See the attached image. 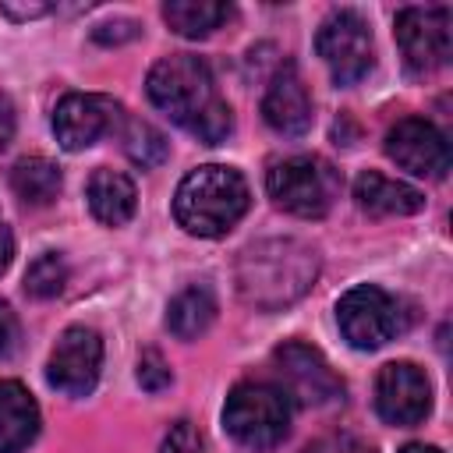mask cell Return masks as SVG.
I'll return each instance as SVG.
<instances>
[{
  "mask_svg": "<svg viewBox=\"0 0 453 453\" xmlns=\"http://www.w3.org/2000/svg\"><path fill=\"white\" fill-rule=\"evenodd\" d=\"M145 92L173 124L205 145H219L234 131L230 103L216 92L209 64L195 53H170L156 60L145 78Z\"/></svg>",
  "mask_w": 453,
  "mask_h": 453,
  "instance_id": "obj_1",
  "label": "cell"
},
{
  "mask_svg": "<svg viewBox=\"0 0 453 453\" xmlns=\"http://www.w3.org/2000/svg\"><path fill=\"white\" fill-rule=\"evenodd\" d=\"M319 276V255L297 237H265L237 255L234 280L241 297L258 311H280L304 297Z\"/></svg>",
  "mask_w": 453,
  "mask_h": 453,
  "instance_id": "obj_2",
  "label": "cell"
},
{
  "mask_svg": "<svg viewBox=\"0 0 453 453\" xmlns=\"http://www.w3.org/2000/svg\"><path fill=\"white\" fill-rule=\"evenodd\" d=\"M251 191L234 166H198L191 170L173 195V219L195 237H223L248 212Z\"/></svg>",
  "mask_w": 453,
  "mask_h": 453,
  "instance_id": "obj_3",
  "label": "cell"
},
{
  "mask_svg": "<svg viewBox=\"0 0 453 453\" xmlns=\"http://www.w3.org/2000/svg\"><path fill=\"white\" fill-rule=\"evenodd\" d=\"M290 396L273 382H241L223 403L226 432L248 449H273L290 432Z\"/></svg>",
  "mask_w": 453,
  "mask_h": 453,
  "instance_id": "obj_4",
  "label": "cell"
},
{
  "mask_svg": "<svg viewBox=\"0 0 453 453\" xmlns=\"http://www.w3.org/2000/svg\"><path fill=\"white\" fill-rule=\"evenodd\" d=\"M265 188L283 212L301 219H322L340 198L343 177L322 156H287L269 170Z\"/></svg>",
  "mask_w": 453,
  "mask_h": 453,
  "instance_id": "obj_5",
  "label": "cell"
},
{
  "mask_svg": "<svg viewBox=\"0 0 453 453\" xmlns=\"http://www.w3.org/2000/svg\"><path fill=\"white\" fill-rule=\"evenodd\" d=\"M396 46L403 64L414 74H428L449 64L453 57V11L446 4L432 7H403L396 14Z\"/></svg>",
  "mask_w": 453,
  "mask_h": 453,
  "instance_id": "obj_6",
  "label": "cell"
},
{
  "mask_svg": "<svg viewBox=\"0 0 453 453\" xmlns=\"http://www.w3.org/2000/svg\"><path fill=\"white\" fill-rule=\"evenodd\" d=\"M315 50L326 60L329 74L336 85H354L361 81L372 64H375V46H372V28L357 11H333L315 35Z\"/></svg>",
  "mask_w": 453,
  "mask_h": 453,
  "instance_id": "obj_7",
  "label": "cell"
},
{
  "mask_svg": "<svg viewBox=\"0 0 453 453\" xmlns=\"http://www.w3.org/2000/svg\"><path fill=\"white\" fill-rule=\"evenodd\" d=\"M336 322L350 347L375 350L386 340H393V333L400 329V308H396V297H389L382 287L361 283L340 297Z\"/></svg>",
  "mask_w": 453,
  "mask_h": 453,
  "instance_id": "obj_8",
  "label": "cell"
},
{
  "mask_svg": "<svg viewBox=\"0 0 453 453\" xmlns=\"http://www.w3.org/2000/svg\"><path fill=\"white\" fill-rule=\"evenodd\" d=\"M273 357H276L283 393L290 396V403L297 400L301 407H329V403L343 400V382L329 368L322 350H315L301 340H290V343L276 347Z\"/></svg>",
  "mask_w": 453,
  "mask_h": 453,
  "instance_id": "obj_9",
  "label": "cell"
},
{
  "mask_svg": "<svg viewBox=\"0 0 453 453\" xmlns=\"http://www.w3.org/2000/svg\"><path fill=\"white\" fill-rule=\"evenodd\" d=\"M386 156L400 170H407L414 177L442 180L449 173V142L425 117H403V120H396L386 131Z\"/></svg>",
  "mask_w": 453,
  "mask_h": 453,
  "instance_id": "obj_10",
  "label": "cell"
},
{
  "mask_svg": "<svg viewBox=\"0 0 453 453\" xmlns=\"http://www.w3.org/2000/svg\"><path fill=\"white\" fill-rule=\"evenodd\" d=\"M124 120V110L117 99L99 92H67L53 110V134L67 152L88 149L103 134L117 131Z\"/></svg>",
  "mask_w": 453,
  "mask_h": 453,
  "instance_id": "obj_11",
  "label": "cell"
},
{
  "mask_svg": "<svg viewBox=\"0 0 453 453\" xmlns=\"http://www.w3.org/2000/svg\"><path fill=\"white\" fill-rule=\"evenodd\" d=\"M99 368H103L99 333L88 326H71L60 333V340L50 354L46 379L53 389H60L67 396H88L99 382Z\"/></svg>",
  "mask_w": 453,
  "mask_h": 453,
  "instance_id": "obj_12",
  "label": "cell"
},
{
  "mask_svg": "<svg viewBox=\"0 0 453 453\" xmlns=\"http://www.w3.org/2000/svg\"><path fill=\"white\" fill-rule=\"evenodd\" d=\"M375 411L389 425H418L432 411V382L411 361H389L375 375Z\"/></svg>",
  "mask_w": 453,
  "mask_h": 453,
  "instance_id": "obj_13",
  "label": "cell"
},
{
  "mask_svg": "<svg viewBox=\"0 0 453 453\" xmlns=\"http://www.w3.org/2000/svg\"><path fill=\"white\" fill-rule=\"evenodd\" d=\"M262 117L276 134H287V138H297L311 127V120H315L311 96H308V85L294 64H283L273 74V81L262 96Z\"/></svg>",
  "mask_w": 453,
  "mask_h": 453,
  "instance_id": "obj_14",
  "label": "cell"
},
{
  "mask_svg": "<svg viewBox=\"0 0 453 453\" xmlns=\"http://www.w3.org/2000/svg\"><path fill=\"white\" fill-rule=\"evenodd\" d=\"M354 198L368 216H414L425 209V195L379 170H365L354 180Z\"/></svg>",
  "mask_w": 453,
  "mask_h": 453,
  "instance_id": "obj_15",
  "label": "cell"
},
{
  "mask_svg": "<svg viewBox=\"0 0 453 453\" xmlns=\"http://www.w3.org/2000/svg\"><path fill=\"white\" fill-rule=\"evenodd\" d=\"M39 435V403L18 379H0V453H21Z\"/></svg>",
  "mask_w": 453,
  "mask_h": 453,
  "instance_id": "obj_16",
  "label": "cell"
},
{
  "mask_svg": "<svg viewBox=\"0 0 453 453\" xmlns=\"http://www.w3.org/2000/svg\"><path fill=\"white\" fill-rule=\"evenodd\" d=\"M88 209L99 223L106 226H124L134 209H138V191H134V180L120 170H110V166H99L92 177H88Z\"/></svg>",
  "mask_w": 453,
  "mask_h": 453,
  "instance_id": "obj_17",
  "label": "cell"
},
{
  "mask_svg": "<svg viewBox=\"0 0 453 453\" xmlns=\"http://www.w3.org/2000/svg\"><path fill=\"white\" fill-rule=\"evenodd\" d=\"M216 319V297L209 287L202 283H191L184 287L170 308H166V329L177 336V340H198Z\"/></svg>",
  "mask_w": 453,
  "mask_h": 453,
  "instance_id": "obj_18",
  "label": "cell"
},
{
  "mask_svg": "<svg viewBox=\"0 0 453 453\" xmlns=\"http://www.w3.org/2000/svg\"><path fill=\"white\" fill-rule=\"evenodd\" d=\"M60 166L46 156H25L11 166V188L25 205H50L60 195Z\"/></svg>",
  "mask_w": 453,
  "mask_h": 453,
  "instance_id": "obj_19",
  "label": "cell"
},
{
  "mask_svg": "<svg viewBox=\"0 0 453 453\" xmlns=\"http://www.w3.org/2000/svg\"><path fill=\"white\" fill-rule=\"evenodd\" d=\"M226 18H230V4H219V0H166L163 4V21L184 39H202L212 28H219Z\"/></svg>",
  "mask_w": 453,
  "mask_h": 453,
  "instance_id": "obj_20",
  "label": "cell"
},
{
  "mask_svg": "<svg viewBox=\"0 0 453 453\" xmlns=\"http://www.w3.org/2000/svg\"><path fill=\"white\" fill-rule=\"evenodd\" d=\"M120 145L127 152V159L134 166H159L166 156H170V142L159 127H152L149 120H138V117H124L120 120Z\"/></svg>",
  "mask_w": 453,
  "mask_h": 453,
  "instance_id": "obj_21",
  "label": "cell"
},
{
  "mask_svg": "<svg viewBox=\"0 0 453 453\" xmlns=\"http://www.w3.org/2000/svg\"><path fill=\"white\" fill-rule=\"evenodd\" d=\"M67 283V262L60 251H42L28 262L25 269V294L46 301V297H57Z\"/></svg>",
  "mask_w": 453,
  "mask_h": 453,
  "instance_id": "obj_22",
  "label": "cell"
},
{
  "mask_svg": "<svg viewBox=\"0 0 453 453\" xmlns=\"http://www.w3.org/2000/svg\"><path fill=\"white\" fill-rule=\"evenodd\" d=\"M170 382H173V375H170V365L163 361V354L159 350H142V357H138V386L149 389V393H159Z\"/></svg>",
  "mask_w": 453,
  "mask_h": 453,
  "instance_id": "obj_23",
  "label": "cell"
},
{
  "mask_svg": "<svg viewBox=\"0 0 453 453\" xmlns=\"http://www.w3.org/2000/svg\"><path fill=\"white\" fill-rule=\"evenodd\" d=\"M159 453H205L202 432H198L191 421H177V425L166 432V439H163Z\"/></svg>",
  "mask_w": 453,
  "mask_h": 453,
  "instance_id": "obj_24",
  "label": "cell"
},
{
  "mask_svg": "<svg viewBox=\"0 0 453 453\" xmlns=\"http://www.w3.org/2000/svg\"><path fill=\"white\" fill-rule=\"evenodd\" d=\"M301 453H375V449L368 442L354 439V435H326V439L304 446Z\"/></svg>",
  "mask_w": 453,
  "mask_h": 453,
  "instance_id": "obj_25",
  "label": "cell"
},
{
  "mask_svg": "<svg viewBox=\"0 0 453 453\" xmlns=\"http://www.w3.org/2000/svg\"><path fill=\"white\" fill-rule=\"evenodd\" d=\"M18 340H21L18 315H14V308L0 297V357H11V354L18 350Z\"/></svg>",
  "mask_w": 453,
  "mask_h": 453,
  "instance_id": "obj_26",
  "label": "cell"
},
{
  "mask_svg": "<svg viewBox=\"0 0 453 453\" xmlns=\"http://www.w3.org/2000/svg\"><path fill=\"white\" fill-rule=\"evenodd\" d=\"M134 35H138V25L127 21V18H120V21H106V25L92 28V39L103 42V46H117V42H127V39H134Z\"/></svg>",
  "mask_w": 453,
  "mask_h": 453,
  "instance_id": "obj_27",
  "label": "cell"
},
{
  "mask_svg": "<svg viewBox=\"0 0 453 453\" xmlns=\"http://www.w3.org/2000/svg\"><path fill=\"white\" fill-rule=\"evenodd\" d=\"M53 11H57L53 4H0V14L11 21H32V18H42Z\"/></svg>",
  "mask_w": 453,
  "mask_h": 453,
  "instance_id": "obj_28",
  "label": "cell"
},
{
  "mask_svg": "<svg viewBox=\"0 0 453 453\" xmlns=\"http://www.w3.org/2000/svg\"><path fill=\"white\" fill-rule=\"evenodd\" d=\"M14 124H18V113H14V103L0 92V149L14 138Z\"/></svg>",
  "mask_w": 453,
  "mask_h": 453,
  "instance_id": "obj_29",
  "label": "cell"
},
{
  "mask_svg": "<svg viewBox=\"0 0 453 453\" xmlns=\"http://www.w3.org/2000/svg\"><path fill=\"white\" fill-rule=\"evenodd\" d=\"M11 258H14V234H11V226L0 223V273L11 265Z\"/></svg>",
  "mask_w": 453,
  "mask_h": 453,
  "instance_id": "obj_30",
  "label": "cell"
},
{
  "mask_svg": "<svg viewBox=\"0 0 453 453\" xmlns=\"http://www.w3.org/2000/svg\"><path fill=\"white\" fill-rule=\"evenodd\" d=\"M400 453H442L439 446H425V442H411V446H403Z\"/></svg>",
  "mask_w": 453,
  "mask_h": 453,
  "instance_id": "obj_31",
  "label": "cell"
}]
</instances>
